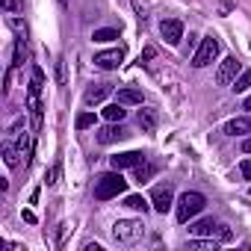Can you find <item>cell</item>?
Masks as SVG:
<instances>
[{
    "label": "cell",
    "mask_w": 251,
    "mask_h": 251,
    "mask_svg": "<svg viewBox=\"0 0 251 251\" xmlns=\"http://www.w3.org/2000/svg\"><path fill=\"white\" fill-rule=\"evenodd\" d=\"M95 121H98L95 112H80L77 121H74V127H77V130H86V127H95Z\"/></svg>",
    "instance_id": "44dd1931"
},
{
    "label": "cell",
    "mask_w": 251,
    "mask_h": 251,
    "mask_svg": "<svg viewBox=\"0 0 251 251\" xmlns=\"http://www.w3.org/2000/svg\"><path fill=\"white\" fill-rule=\"evenodd\" d=\"M219 242H222V239H213V236H210V239H189V242H186V248H198V251H216V248H219Z\"/></svg>",
    "instance_id": "ac0fdd59"
},
{
    "label": "cell",
    "mask_w": 251,
    "mask_h": 251,
    "mask_svg": "<svg viewBox=\"0 0 251 251\" xmlns=\"http://www.w3.org/2000/svg\"><path fill=\"white\" fill-rule=\"evenodd\" d=\"M27 109L33 115V127H42V95L39 92H27Z\"/></svg>",
    "instance_id": "7c38bea8"
},
{
    "label": "cell",
    "mask_w": 251,
    "mask_h": 251,
    "mask_svg": "<svg viewBox=\"0 0 251 251\" xmlns=\"http://www.w3.org/2000/svg\"><path fill=\"white\" fill-rule=\"evenodd\" d=\"M121 192H127V180L121 177L118 169H112V172H106V175H100V177L95 180V198H98V201L118 198Z\"/></svg>",
    "instance_id": "6da1fadb"
},
{
    "label": "cell",
    "mask_w": 251,
    "mask_h": 251,
    "mask_svg": "<svg viewBox=\"0 0 251 251\" xmlns=\"http://www.w3.org/2000/svg\"><path fill=\"white\" fill-rule=\"evenodd\" d=\"M56 80H59V86H65V83H68V74H65V59H62V56L56 59Z\"/></svg>",
    "instance_id": "4316f807"
},
{
    "label": "cell",
    "mask_w": 251,
    "mask_h": 251,
    "mask_svg": "<svg viewBox=\"0 0 251 251\" xmlns=\"http://www.w3.org/2000/svg\"><path fill=\"white\" fill-rule=\"evenodd\" d=\"M154 56H157V48H145L142 56H139V62H148V59H154Z\"/></svg>",
    "instance_id": "f1b7e54d"
},
{
    "label": "cell",
    "mask_w": 251,
    "mask_h": 251,
    "mask_svg": "<svg viewBox=\"0 0 251 251\" xmlns=\"http://www.w3.org/2000/svg\"><path fill=\"white\" fill-rule=\"evenodd\" d=\"M21 216H24V222H27V225H36V213H33V210H24Z\"/></svg>",
    "instance_id": "f546056e"
},
{
    "label": "cell",
    "mask_w": 251,
    "mask_h": 251,
    "mask_svg": "<svg viewBox=\"0 0 251 251\" xmlns=\"http://www.w3.org/2000/svg\"><path fill=\"white\" fill-rule=\"evenodd\" d=\"M160 36L166 39V45H180V39H183V24H180L177 18H166V21L160 24Z\"/></svg>",
    "instance_id": "9c48e42d"
},
{
    "label": "cell",
    "mask_w": 251,
    "mask_h": 251,
    "mask_svg": "<svg viewBox=\"0 0 251 251\" xmlns=\"http://www.w3.org/2000/svg\"><path fill=\"white\" fill-rule=\"evenodd\" d=\"M216 56H219V39L216 36H207V39H201V45H198V50L192 56V65L195 68H207Z\"/></svg>",
    "instance_id": "5b68a950"
},
{
    "label": "cell",
    "mask_w": 251,
    "mask_h": 251,
    "mask_svg": "<svg viewBox=\"0 0 251 251\" xmlns=\"http://www.w3.org/2000/svg\"><path fill=\"white\" fill-rule=\"evenodd\" d=\"M124 62V50L121 48H112V50H103V53H95V65L103 68V71H112Z\"/></svg>",
    "instance_id": "30bf717a"
},
{
    "label": "cell",
    "mask_w": 251,
    "mask_h": 251,
    "mask_svg": "<svg viewBox=\"0 0 251 251\" xmlns=\"http://www.w3.org/2000/svg\"><path fill=\"white\" fill-rule=\"evenodd\" d=\"M154 172H157V166H154V163H139V166H136V180H139V183H145V180H151V177H154Z\"/></svg>",
    "instance_id": "ffe728a7"
},
{
    "label": "cell",
    "mask_w": 251,
    "mask_h": 251,
    "mask_svg": "<svg viewBox=\"0 0 251 251\" xmlns=\"http://www.w3.org/2000/svg\"><path fill=\"white\" fill-rule=\"evenodd\" d=\"M248 89H251V71H242L233 80V92H248Z\"/></svg>",
    "instance_id": "cb8c5ba5"
},
{
    "label": "cell",
    "mask_w": 251,
    "mask_h": 251,
    "mask_svg": "<svg viewBox=\"0 0 251 251\" xmlns=\"http://www.w3.org/2000/svg\"><path fill=\"white\" fill-rule=\"evenodd\" d=\"M225 6H236V0H225Z\"/></svg>",
    "instance_id": "836d02e7"
},
{
    "label": "cell",
    "mask_w": 251,
    "mask_h": 251,
    "mask_svg": "<svg viewBox=\"0 0 251 251\" xmlns=\"http://www.w3.org/2000/svg\"><path fill=\"white\" fill-rule=\"evenodd\" d=\"M18 157H21V151H18V148H12V145H9V142H6V145H3V163H6V166H9V169H15V166H18V163H21V160H18Z\"/></svg>",
    "instance_id": "d6986e66"
},
{
    "label": "cell",
    "mask_w": 251,
    "mask_h": 251,
    "mask_svg": "<svg viewBox=\"0 0 251 251\" xmlns=\"http://www.w3.org/2000/svg\"><path fill=\"white\" fill-rule=\"evenodd\" d=\"M92 39H95V42H112V39H118V30H112V27H106V30H95Z\"/></svg>",
    "instance_id": "d4e9b609"
},
{
    "label": "cell",
    "mask_w": 251,
    "mask_h": 251,
    "mask_svg": "<svg viewBox=\"0 0 251 251\" xmlns=\"http://www.w3.org/2000/svg\"><path fill=\"white\" fill-rule=\"evenodd\" d=\"M189 233H192V236H216V239H222V242H227V239L233 236L230 227L216 225L213 219H198V222H192V225H189Z\"/></svg>",
    "instance_id": "277c9868"
},
{
    "label": "cell",
    "mask_w": 251,
    "mask_h": 251,
    "mask_svg": "<svg viewBox=\"0 0 251 251\" xmlns=\"http://www.w3.org/2000/svg\"><path fill=\"white\" fill-rule=\"evenodd\" d=\"M124 136H127V130H124L118 121H109L106 127H100V130H98V142H100V145H112V142H121Z\"/></svg>",
    "instance_id": "8fae6325"
},
{
    "label": "cell",
    "mask_w": 251,
    "mask_h": 251,
    "mask_svg": "<svg viewBox=\"0 0 251 251\" xmlns=\"http://www.w3.org/2000/svg\"><path fill=\"white\" fill-rule=\"evenodd\" d=\"M124 115H127V109H124V103H118V100L103 106V118H106V121H121Z\"/></svg>",
    "instance_id": "e0dca14e"
},
{
    "label": "cell",
    "mask_w": 251,
    "mask_h": 251,
    "mask_svg": "<svg viewBox=\"0 0 251 251\" xmlns=\"http://www.w3.org/2000/svg\"><path fill=\"white\" fill-rule=\"evenodd\" d=\"M83 251H103V248H100V245H98V242H89V245H86V248H83Z\"/></svg>",
    "instance_id": "4dcf8cb0"
},
{
    "label": "cell",
    "mask_w": 251,
    "mask_h": 251,
    "mask_svg": "<svg viewBox=\"0 0 251 251\" xmlns=\"http://www.w3.org/2000/svg\"><path fill=\"white\" fill-rule=\"evenodd\" d=\"M239 74H242L239 59H236V56H225L222 65H219V71H216V83H219V86H233V80H236Z\"/></svg>",
    "instance_id": "52a82bcc"
},
{
    "label": "cell",
    "mask_w": 251,
    "mask_h": 251,
    "mask_svg": "<svg viewBox=\"0 0 251 251\" xmlns=\"http://www.w3.org/2000/svg\"><path fill=\"white\" fill-rule=\"evenodd\" d=\"M142 233H145V225H142V222H133V219H121V222H115V227H112V239L121 242V245L139 242Z\"/></svg>",
    "instance_id": "3957f363"
},
{
    "label": "cell",
    "mask_w": 251,
    "mask_h": 251,
    "mask_svg": "<svg viewBox=\"0 0 251 251\" xmlns=\"http://www.w3.org/2000/svg\"><path fill=\"white\" fill-rule=\"evenodd\" d=\"M115 100L124 103V106H142V92L139 89H118Z\"/></svg>",
    "instance_id": "9a60e30c"
},
{
    "label": "cell",
    "mask_w": 251,
    "mask_h": 251,
    "mask_svg": "<svg viewBox=\"0 0 251 251\" xmlns=\"http://www.w3.org/2000/svg\"><path fill=\"white\" fill-rule=\"evenodd\" d=\"M242 109H251V95L245 98V103H242Z\"/></svg>",
    "instance_id": "d6a6232c"
},
{
    "label": "cell",
    "mask_w": 251,
    "mask_h": 251,
    "mask_svg": "<svg viewBox=\"0 0 251 251\" xmlns=\"http://www.w3.org/2000/svg\"><path fill=\"white\" fill-rule=\"evenodd\" d=\"M136 124L142 127V133H154L157 130V112L154 109H139V115H136Z\"/></svg>",
    "instance_id": "5bb4252c"
},
{
    "label": "cell",
    "mask_w": 251,
    "mask_h": 251,
    "mask_svg": "<svg viewBox=\"0 0 251 251\" xmlns=\"http://www.w3.org/2000/svg\"><path fill=\"white\" fill-rule=\"evenodd\" d=\"M248 130H251V121H248V118H233V121L225 124V133H227V136H242V133H248Z\"/></svg>",
    "instance_id": "2e32d148"
},
{
    "label": "cell",
    "mask_w": 251,
    "mask_h": 251,
    "mask_svg": "<svg viewBox=\"0 0 251 251\" xmlns=\"http://www.w3.org/2000/svg\"><path fill=\"white\" fill-rule=\"evenodd\" d=\"M239 172H242L245 180H251V160H242V163H239Z\"/></svg>",
    "instance_id": "83f0119b"
},
{
    "label": "cell",
    "mask_w": 251,
    "mask_h": 251,
    "mask_svg": "<svg viewBox=\"0 0 251 251\" xmlns=\"http://www.w3.org/2000/svg\"><path fill=\"white\" fill-rule=\"evenodd\" d=\"M124 207H130V210H148V201L142 198V195H127V198H124Z\"/></svg>",
    "instance_id": "7402d4cb"
},
{
    "label": "cell",
    "mask_w": 251,
    "mask_h": 251,
    "mask_svg": "<svg viewBox=\"0 0 251 251\" xmlns=\"http://www.w3.org/2000/svg\"><path fill=\"white\" fill-rule=\"evenodd\" d=\"M204 204H207V198H204L201 192H183V195L177 198V222L186 225L189 219H195V216L204 210Z\"/></svg>",
    "instance_id": "7a4b0ae2"
},
{
    "label": "cell",
    "mask_w": 251,
    "mask_h": 251,
    "mask_svg": "<svg viewBox=\"0 0 251 251\" xmlns=\"http://www.w3.org/2000/svg\"><path fill=\"white\" fill-rule=\"evenodd\" d=\"M24 56H27V39H24V33H21V36H18V48H15V62H12V65H15V68H18V65H24Z\"/></svg>",
    "instance_id": "603a6c76"
},
{
    "label": "cell",
    "mask_w": 251,
    "mask_h": 251,
    "mask_svg": "<svg viewBox=\"0 0 251 251\" xmlns=\"http://www.w3.org/2000/svg\"><path fill=\"white\" fill-rule=\"evenodd\" d=\"M109 92H112V86H109V83H95V86L86 92V103H89V106H95V103L106 100V98H109Z\"/></svg>",
    "instance_id": "4fadbf2b"
},
{
    "label": "cell",
    "mask_w": 251,
    "mask_h": 251,
    "mask_svg": "<svg viewBox=\"0 0 251 251\" xmlns=\"http://www.w3.org/2000/svg\"><path fill=\"white\" fill-rule=\"evenodd\" d=\"M139 163H145V154L142 151H124V154H115V157H109V166L112 169H136Z\"/></svg>",
    "instance_id": "ba28073f"
},
{
    "label": "cell",
    "mask_w": 251,
    "mask_h": 251,
    "mask_svg": "<svg viewBox=\"0 0 251 251\" xmlns=\"http://www.w3.org/2000/svg\"><path fill=\"white\" fill-rule=\"evenodd\" d=\"M133 9H136L139 21H148V0H133Z\"/></svg>",
    "instance_id": "484cf974"
},
{
    "label": "cell",
    "mask_w": 251,
    "mask_h": 251,
    "mask_svg": "<svg viewBox=\"0 0 251 251\" xmlns=\"http://www.w3.org/2000/svg\"><path fill=\"white\" fill-rule=\"evenodd\" d=\"M242 151H245V154H251V139H245V142H242Z\"/></svg>",
    "instance_id": "1f68e13d"
},
{
    "label": "cell",
    "mask_w": 251,
    "mask_h": 251,
    "mask_svg": "<svg viewBox=\"0 0 251 251\" xmlns=\"http://www.w3.org/2000/svg\"><path fill=\"white\" fill-rule=\"evenodd\" d=\"M172 204H175V189L169 186V183H160V186H154L151 189V207L157 210V213H169L172 210Z\"/></svg>",
    "instance_id": "8992f818"
}]
</instances>
